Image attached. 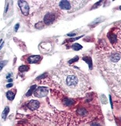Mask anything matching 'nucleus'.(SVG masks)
<instances>
[{
    "label": "nucleus",
    "instance_id": "nucleus-1",
    "mask_svg": "<svg viewBox=\"0 0 121 126\" xmlns=\"http://www.w3.org/2000/svg\"><path fill=\"white\" fill-rule=\"evenodd\" d=\"M54 78L63 89L73 97H79L89 88V81L82 73L70 68H61L54 72Z\"/></svg>",
    "mask_w": 121,
    "mask_h": 126
},
{
    "label": "nucleus",
    "instance_id": "nucleus-2",
    "mask_svg": "<svg viewBox=\"0 0 121 126\" xmlns=\"http://www.w3.org/2000/svg\"><path fill=\"white\" fill-rule=\"evenodd\" d=\"M107 37L113 48L121 53V27L111 28L107 33Z\"/></svg>",
    "mask_w": 121,
    "mask_h": 126
},
{
    "label": "nucleus",
    "instance_id": "nucleus-3",
    "mask_svg": "<svg viewBox=\"0 0 121 126\" xmlns=\"http://www.w3.org/2000/svg\"><path fill=\"white\" fill-rule=\"evenodd\" d=\"M87 2L86 1H54V2L60 9L71 13L83 7Z\"/></svg>",
    "mask_w": 121,
    "mask_h": 126
},
{
    "label": "nucleus",
    "instance_id": "nucleus-4",
    "mask_svg": "<svg viewBox=\"0 0 121 126\" xmlns=\"http://www.w3.org/2000/svg\"><path fill=\"white\" fill-rule=\"evenodd\" d=\"M57 18V15L54 11L48 12L45 14L43 18V22L45 24L49 25L53 23Z\"/></svg>",
    "mask_w": 121,
    "mask_h": 126
},
{
    "label": "nucleus",
    "instance_id": "nucleus-5",
    "mask_svg": "<svg viewBox=\"0 0 121 126\" xmlns=\"http://www.w3.org/2000/svg\"><path fill=\"white\" fill-rule=\"evenodd\" d=\"M48 88L46 87H39L34 92V94L36 97L38 98H42L48 94Z\"/></svg>",
    "mask_w": 121,
    "mask_h": 126
},
{
    "label": "nucleus",
    "instance_id": "nucleus-6",
    "mask_svg": "<svg viewBox=\"0 0 121 126\" xmlns=\"http://www.w3.org/2000/svg\"><path fill=\"white\" fill-rule=\"evenodd\" d=\"M17 3H18V5L23 14L25 16L28 15L29 14V10H30L28 3L25 1H23V0L18 1Z\"/></svg>",
    "mask_w": 121,
    "mask_h": 126
},
{
    "label": "nucleus",
    "instance_id": "nucleus-7",
    "mask_svg": "<svg viewBox=\"0 0 121 126\" xmlns=\"http://www.w3.org/2000/svg\"><path fill=\"white\" fill-rule=\"evenodd\" d=\"M40 103L37 100H32L29 101L28 104H27V106L29 109L31 110H35L39 108Z\"/></svg>",
    "mask_w": 121,
    "mask_h": 126
},
{
    "label": "nucleus",
    "instance_id": "nucleus-8",
    "mask_svg": "<svg viewBox=\"0 0 121 126\" xmlns=\"http://www.w3.org/2000/svg\"><path fill=\"white\" fill-rule=\"evenodd\" d=\"M41 59H42V57L40 55H32L29 57L27 59V61L29 64H35V63L39 62Z\"/></svg>",
    "mask_w": 121,
    "mask_h": 126
},
{
    "label": "nucleus",
    "instance_id": "nucleus-9",
    "mask_svg": "<svg viewBox=\"0 0 121 126\" xmlns=\"http://www.w3.org/2000/svg\"><path fill=\"white\" fill-rule=\"evenodd\" d=\"M15 96V93H13L12 91H9L7 92L6 97L9 100H10V101H12V100L14 99Z\"/></svg>",
    "mask_w": 121,
    "mask_h": 126
},
{
    "label": "nucleus",
    "instance_id": "nucleus-10",
    "mask_svg": "<svg viewBox=\"0 0 121 126\" xmlns=\"http://www.w3.org/2000/svg\"><path fill=\"white\" fill-rule=\"evenodd\" d=\"M83 60L85 61V62L87 63V64L89 65L90 69H91L93 67V63H92V60H91V58H90L89 56H85L83 58Z\"/></svg>",
    "mask_w": 121,
    "mask_h": 126
},
{
    "label": "nucleus",
    "instance_id": "nucleus-11",
    "mask_svg": "<svg viewBox=\"0 0 121 126\" xmlns=\"http://www.w3.org/2000/svg\"><path fill=\"white\" fill-rule=\"evenodd\" d=\"M9 110H10L9 108L7 107H7H6L5 108V109L3 110L2 113V118L3 119H5L6 118L7 116L9 113Z\"/></svg>",
    "mask_w": 121,
    "mask_h": 126
},
{
    "label": "nucleus",
    "instance_id": "nucleus-12",
    "mask_svg": "<svg viewBox=\"0 0 121 126\" xmlns=\"http://www.w3.org/2000/svg\"><path fill=\"white\" fill-rule=\"evenodd\" d=\"M36 85H33L32 87H30V89L28 90V91L26 94V96H30L32 95V94L34 92V91L36 90Z\"/></svg>",
    "mask_w": 121,
    "mask_h": 126
},
{
    "label": "nucleus",
    "instance_id": "nucleus-13",
    "mask_svg": "<svg viewBox=\"0 0 121 126\" xmlns=\"http://www.w3.org/2000/svg\"><path fill=\"white\" fill-rule=\"evenodd\" d=\"M71 48L73 49V50L75 51H79L83 48V46H81V45L79 44V43H75V44H73L72 45Z\"/></svg>",
    "mask_w": 121,
    "mask_h": 126
},
{
    "label": "nucleus",
    "instance_id": "nucleus-14",
    "mask_svg": "<svg viewBox=\"0 0 121 126\" xmlns=\"http://www.w3.org/2000/svg\"><path fill=\"white\" fill-rule=\"evenodd\" d=\"M29 69V67L27 65H22L19 67V70L21 72H27Z\"/></svg>",
    "mask_w": 121,
    "mask_h": 126
},
{
    "label": "nucleus",
    "instance_id": "nucleus-15",
    "mask_svg": "<svg viewBox=\"0 0 121 126\" xmlns=\"http://www.w3.org/2000/svg\"><path fill=\"white\" fill-rule=\"evenodd\" d=\"M7 61H0V72L2 70L3 67L7 64Z\"/></svg>",
    "mask_w": 121,
    "mask_h": 126
},
{
    "label": "nucleus",
    "instance_id": "nucleus-16",
    "mask_svg": "<svg viewBox=\"0 0 121 126\" xmlns=\"http://www.w3.org/2000/svg\"><path fill=\"white\" fill-rule=\"evenodd\" d=\"M78 60H79V57L76 56L74 58L71 59V60H70L69 62V63H70V64H72V63H73L74 62H77Z\"/></svg>",
    "mask_w": 121,
    "mask_h": 126
},
{
    "label": "nucleus",
    "instance_id": "nucleus-17",
    "mask_svg": "<svg viewBox=\"0 0 121 126\" xmlns=\"http://www.w3.org/2000/svg\"><path fill=\"white\" fill-rule=\"evenodd\" d=\"M91 126H101L98 123H97V122H94V123L91 124Z\"/></svg>",
    "mask_w": 121,
    "mask_h": 126
},
{
    "label": "nucleus",
    "instance_id": "nucleus-18",
    "mask_svg": "<svg viewBox=\"0 0 121 126\" xmlns=\"http://www.w3.org/2000/svg\"><path fill=\"white\" fill-rule=\"evenodd\" d=\"M19 28V24H17L15 25V31L16 32L17 30H18Z\"/></svg>",
    "mask_w": 121,
    "mask_h": 126
},
{
    "label": "nucleus",
    "instance_id": "nucleus-19",
    "mask_svg": "<svg viewBox=\"0 0 121 126\" xmlns=\"http://www.w3.org/2000/svg\"><path fill=\"white\" fill-rule=\"evenodd\" d=\"M12 86H13V84L12 83H10V84H7L6 87L7 88H10V87H12Z\"/></svg>",
    "mask_w": 121,
    "mask_h": 126
},
{
    "label": "nucleus",
    "instance_id": "nucleus-20",
    "mask_svg": "<svg viewBox=\"0 0 121 126\" xmlns=\"http://www.w3.org/2000/svg\"><path fill=\"white\" fill-rule=\"evenodd\" d=\"M67 35H69L70 37H73L74 36V35H75V33H71V34H68Z\"/></svg>",
    "mask_w": 121,
    "mask_h": 126
},
{
    "label": "nucleus",
    "instance_id": "nucleus-21",
    "mask_svg": "<svg viewBox=\"0 0 121 126\" xmlns=\"http://www.w3.org/2000/svg\"><path fill=\"white\" fill-rule=\"evenodd\" d=\"M3 44H4V43H2V45H1V46H0V50H1V48H2V46H3Z\"/></svg>",
    "mask_w": 121,
    "mask_h": 126
}]
</instances>
